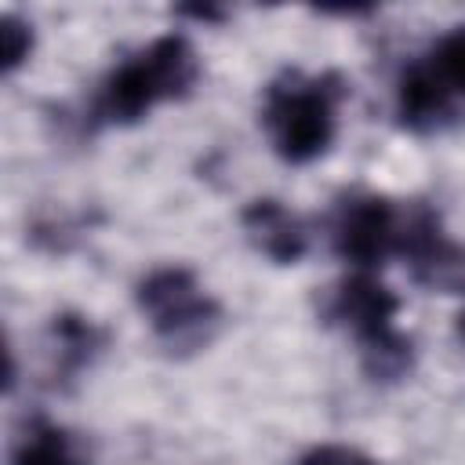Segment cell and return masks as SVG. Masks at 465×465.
I'll use <instances>...</instances> for the list:
<instances>
[{
    "label": "cell",
    "mask_w": 465,
    "mask_h": 465,
    "mask_svg": "<svg viewBox=\"0 0 465 465\" xmlns=\"http://www.w3.org/2000/svg\"><path fill=\"white\" fill-rule=\"evenodd\" d=\"M196 51L185 36L167 33L127 58L98 91V116L109 124H134L163 102L182 98L196 84Z\"/></svg>",
    "instance_id": "obj_1"
},
{
    "label": "cell",
    "mask_w": 465,
    "mask_h": 465,
    "mask_svg": "<svg viewBox=\"0 0 465 465\" xmlns=\"http://www.w3.org/2000/svg\"><path fill=\"white\" fill-rule=\"evenodd\" d=\"M338 105L327 80L298 76L272 84L265 91L262 105V127L269 134V145L287 163H312L323 156L338 131Z\"/></svg>",
    "instance_id": "obj_2"
},
{
    "label": "cell",
    "mask_w": 465,
    "mask_h": 465,
    "mask_svg": "<svg viewBox=\"0 0 465 465\" xmlns=\"http://www.w3.org/2000/svg\"><path fill=\"white\" fill-rule=\"evenodd\" d=\"M396 312L400 298L374 272L363 269H352L331 298V316L360 341L371 374L381 378H392L411 363V345L396 331Z\"/></svg>",
    "instance_id": "obj_3"
},
{
    "label": "cell",
    "mask_w": 465,
    "mask_h": 465,
    "mask_svg": "<svg viewBox=\"0 0 465 465\" xmlns=\"http://www.w3.org/2000/svg\"><path fill=\"white\" fill-rule=\"evenodd\" d=\"M138 309L149 320V327L174 345H182L189 338H203V331L218 320L214 298L203 291L196 272H189L182 265L153 269L138 283Z\"/></svg>",
    "instance_id": "obj_4"
},
{
    "label": "cell",
    "mask_w": 465,
    "mask_h": 465,
    "mask_svg": "<svg viewBox=\"0 0 465 465\" xmlns=\"http://www.w3.org/2000/svg\"><path fill=\"white\" fill-rule=\"evenodd\" d=\"M403 225H407V214L396 203H389L385 196H352L341 203V211L334 218L331 243H334L338 258H345L352 269L371 272L385 258L400 254Z\"/></svg>",
    "instance_id": "obj_5"
},
{
    "label": "cell",
    "mask_w": 465,
    "mask_h": 465,
    "mask_svg": "<svg viewBox=\"0 0 465 465\" xmlns=\"http://www.w3.org/2000/svg\"><path fill=\"white\" fill-rule=\"evenodd\" d=\"M247 236L254 240V247L262 254H269L272 262L287 265V262H298L309 247V236H305V225L294 211H287L280 200H251L240 214Z\"/></svg>",
    "instance_id": "obj_6"
},
{
    "label": "cell",
    "mask_w": 465,
    "mask_h": 465,
    "mask_svg": "<svg viewBox=\"0 0 465 465\" xmlns=\"http://www.w3.org/2000/svg\"><path fill=\"white\" fill-rule=\"evenodd\" d=\"M450 105H454V98L443 91V84L432 76V69L425 62H414L396 84V113L414 131L436 127L443 116H450Z\"/></svg>",
    "instance_id": "obj_7"
},
{
    "label": "cell",
    "mask_w": 465,
    "mask_h": 465,
    "mask_svg": "<svg viewBox=\"0 0 465 465\" xmlns=\"http://www.w3.org/2000/svg\"><path fill=\"white\" fill-rule=\"evenodd\" d=\"M15 465H87L73 443L65 440V432L58 425L36 421L25 429L18 450H15Z\"/></svg>",
    "instance_id": "obj_8"
},
{
    "label": "cell",
    "mask_w": 465,
    "mask_h": 465,
    "mask_svg": "<svg viewBox=\"0 0 465 465\" xmlns=\"http://www.w3.org/2000/svg\"><path fill=\"white\" fill-rule=\"evenodd\" d=\"M425 65L432 69V76L443 84V91L450 98H465V25L440 36L436 47L429 51Z\"/></svg>",
    "instance_id": "obj_9"
},
{
    "label": "cell",
    "mask_w": 465,
    "mask_h": 465,
    "mask_svg": "<svg viewBox=\"0 0 465 465\" xmlns=\"http://www.w3.org/2000/svg\"><path fill=\"white\" fill-rule=\"evenodd\" d=\"M29 47H33L29 25H22L18 18H4V25H0V65L7 73L18 69L29 58Z\"/></svg>",
    "instance_id": "obj_10"
},
{
    "label": "cell",
    "mask_w": 465,
    "mask_h": 465,
    "mask_svg": "<svg viewBox=\"0 0 465 465\" xmlns=\"http://www.w3.org/2000/svg\"><path fill=\"white\" fill-rule=\"evenodd\" d=\"M298 465H378L371 454L349 443H320L298 458Z\"/></svg>",
    "instance_id": "obj_11"
},
{
    "label": "cell",
    "mask_w": 465,
    "mask_h": 465,
    "mask_svg": "<svg viewBox=\"0 0 465 465\" xmlns=\"http://www.w3.org/2000/svg\"><path fill=\"white\" fill-rule=\"evenodd\" d=\"M458 331H461V338H465V312H461V320H458Z\"/></svg>",
    "instance_id": "obj_12"
}]
</instances>
